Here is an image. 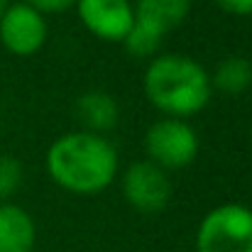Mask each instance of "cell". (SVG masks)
<instances>
[{"label":"cell","mask_w":252,"mask_h":252,"mask_svg":"<svg viewBox=\"0 0 252 252\" xmlns=\"http://www.w3.org/2000/svg\"><path fill=\"white\" fill-rule=\"evenodd\" d=\"M44 164L57 186L79 196H91L105 191L115 181L118 150L103 135L74 130L49 145Z\"/></svg>","instance_id":"obj_1"},{"label":"cell","mask_w":252,"mask_h":252,"mask_svg":"<svg viewBox=\"0 0 252 252\" xmlns=\"http://www.w3.org/2000/svg\"><path fill=\"white\" fill-rule=\"evenodd\" d=\"M142 88L157 110L179 120L201 113L213 93L203 64L186 54H162L152 59L145 69Z\"/></svg>","instance_id":"obj_2"},{"label":"cell","mask_w":252,"mask_h":252,"mask_svg":"<svg viewBox=\"0 0 252 252\" xmlns=\"http://www.w3.org/2000/svg\"><path fill=\"white\" fill-rule=\"evenodd\" d=\"M193 0H137L132 5L135 22L125 37V49L132 57H150L159 49L162 39L176 30L191 12Z\"/></svg>","instance_id":"obj_3"},{"label":"cell","mask_w":252,"mask_h":252,"mask_svg":"<svg viewBox=\"0 0 252 252\" xmlns=\"http://www.w3.org/2000/svg\"><path fill=\"white\" fill-rule=\"evenodd\" d=\"M196 252H252V208L223 203L208 211L196 230Z\"/></svg>","instance_id":"obj_4"},{"label":"cell","mask_w":252,"mask_h":252,"mask_svg":"<svg viewBox=\"0 0 252 252\" xmlns=\"http://www.w3.org/2000/svg\"><path fill=\"white\" fill-rule=\"evenodd\" d=\"M145 150H147L150 159L164 171L184 169L198 155V135L186 120L162 118L147 130Z\"/></svg>","instance_id":"obj_5"},{"label":"cell","mask_w":252,"mask_h":252,"mask_svg":"<svg viewBox=\"0 0 252 252\" xmlns=\"http://www.w3.org/2000/svg\"><path fill=\"white\" fill-rule=\"evenodd\" d=\"M47 20L27 2H12L0 17V42L15 57L37 54L47 42Z\"/></svg>","instance_id":"obj_6"},{"label":"cell","mask_w":252,"mask_h":252,"mask_svg":"<svg viewBox=\"0 0 252 252\" xmlns=\"http://www.w3.org/2000/svg\"><path fill=\"white\" fill-rule=\"evenodd\" d=\"M123 196L140 213H157L171 198L169 174L155 162H135L123 174Z\"/></svg>","instance_id":"obj_7"},{"label":"cell","mask_w":252,"mask_h":252,"mask_svg":"<svg viewBox=\"0 0 252 252\" xmlns=\"http://www.w3.org/2000/svg\"><path fill=\"white\" fill-rule=\"evenodd\" d=\"M76 12L86 30L105 42H125L135 22L130 0H76Z\"/></svg>","instance_id":"obj_8"},{"label":"cell","mask_w":252,"mask_h":252,"mask_svg":"<svg viewBox=\"0 0 252 252\" xmlns=\"http://www.w3.org/2000/svg\"><path fill=\"white\" fill-rule=\"evenodd\" d=\"M34 243L32 216L15 203H0V252H34Z\"/></svg>","instance_id":"obj_9"},{"label":"cell","mask_w":252,"mask_h":252,"mask_svg":"<svg viewBox=\"0 0 252 252\" xmlns=\"http://www.w3.org/2000/svg\"><path fill=\"white\" fill-rule=\"evenodd\" d=\"M76 118L84 125V130L103 135L105 130H113L118 125L120 110H118V103L110 93L88 91L84 95H79V100H76Z\"/></svg>","instance_id":"obj_10"},{"label":"cell","mask_w":252,"mask_h":252,"mask_svg":"<svg viewBox=\"0 0 252 252\" xmlns=\"http://www.w3.org/2000/svg\"><path fill=\"white\" fill-rule=\"evenodd\" d=\"M211 86L228 95H240L252 86V62L245 57H225L218 62Z\"/></svg>","instance_id":"obj_11"},{"label":"cell","mask_w":252,"mask_h":252,"mask_svg":"<svg viewBox=\"0 0 252 252\" xmlns=\"http://www.w3.org/2000/svg\"><path fill=\"white\" fill-rule=\"evenodd\" d=\"M22 184V164L12 155H0V201L10 198Z\"/></svg>","instance_id":"obj_12"},{"label":"cell","mask_w":252,"mask_h":252,"mask_svg":"<svg viewBox=\"0 0 252 252\" xmlns=\"http://www.w3.org/2000/svg\"><path fill=\"white\" fill-rule=\"evenodd\" d=\"M25 2L32 5L42 15H47V12L57 15V12H66L69 7H76V0H25Z\"/></svg>","instance_id":"obj_13"},{"label":"cell","mask_w":252,"mask_h":252,"mask_svg":"<svg viewBox=\"0 0 252 252\" xmlns=\"http://www.w3.org/2000/svg\"><path fill=\"white\" fill-rule=\"evenodd\" d=\"M220 10L230 12V15H238V17H245L252 15V0H213Z\"/></svg>","instance_id":"obj_14"},{"label":"cell","mask_w":252,"mask_h":252,"mask_svg":"<svg viewBox=\"0 0 252 252\" xmlns=\"http://www.w3.org/2000/svg\"><path fill=\"white\" fill-rule=\"evenodd\" d=\"M7 5H10L7 0H0V17H2V12H5V7H7Z\"/></svg>","instance_id":"obj_15"}]
</instances>
